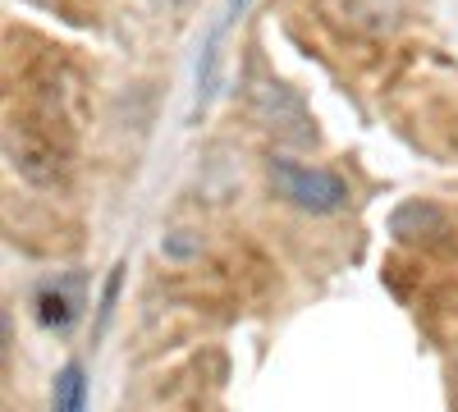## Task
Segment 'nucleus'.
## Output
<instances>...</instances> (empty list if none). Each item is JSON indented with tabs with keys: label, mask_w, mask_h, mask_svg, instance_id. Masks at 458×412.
<instances>
[{
	"label": "nucleus",
	"mask_w": 458,
	"mask_h": 412,
	"mask_svg": "<svg viewBox=\"0 0 458 412\" xmlns=\"http://www.w3.org/2000/svg\"><path fill=\"white\" fill-rule=\"evenodd\" d=\"M266 174H271V189L276 198H284L289 206L308 211V215H335L349 206V183H344L335 170H321V165H298L289 156H271V165H266Z\"/></svg>",
	"instance_id": "f257e3e1"
},
{
	"label": "nucleus",
	"mask_w": 458,
	"mask_h": 412,
	"mask_svg": "<svg viewBox=\"0 0 458 412\" xmlns=\"http://www.w3.org/2000/svg\"><path fill=\"white\" fill-rule=\"evenodd\" d=\"M5 161L19 179L32 189H64L69 179V156L51 133H37L32 124H10L5 129Z\"/></svg>",
	"instance_id": "f03ea898"
},
{
	"label": "nucleus",
	"mask_w": 458,
	"mask_h": 412,
	"mask_svg": "<svg viewBox=\"0 0 458 412\" xmlns=\"http://www.w3.org/2000/svg\"><path fill=\"white\" fill-rule=\"evenodd\" d=\"M252 110H257V120H261L266 129H276V133L289 138V142H312V138H317L308 110H302V101H298L284 83H261V88H252Z\"/></svg>",
	"instance_id": "7ed1b4c3"
},
{
	"label": "nucleus",
	"mask_w": 458,
	"mask_h": 412,
	"mask_svg": "<svg viewBox=\"0 0 458 412\" xmlns=\"http://www.w3.org/2000/svg\"><path fill=\"white\" fill-rule=\"evenodd\" d=\"M390 230H394V239H403V243L436 239V234H445V211H440L436 202H403V206L390 215Z\"/></svg>",
	"instance_id": "20e7f679"
},
{
	"label": "nucleus",
	"mask_w": 458,
	"mask_h": 412,
	"mask_svg": "<svg viewBox=\"0 0 458 412\" xmlns=\"http://www.w3.org/2000/svg\"><path fill=\"white\" fill-rule=\"evenodd\" d=\"M51 412H88V371L79 362L60 366L51 385Z\"/></svg>",
	"instance_id": "39448f33"
},
{
	"label": "nucleus",
	"mask_w": 458,
	"mask_h": 412,
	"mask_svg": "<svg viewBox=\"0 0 458 412\" xmlns=\"http://www.w3.org/2000/svg\"><path fill=\"white\" fill-rule=\"evenodd\" d=\"M73 316H79V298H69L64 284H47L42 293H37V321H42L47 330H69Z\"/></svg>",
	"instance_id": "423d86ee"
},
{
	"label": "nucleus",
	"mask_w": 458,
	"mask_h": 412,
	"mask_svg": "<svg viewBox=\"0 0 458 412\" xmlns=\"http://www.w3.org/2000/svg\"><path fill=\"white\" fill-rule=\"evenodd\" d=\"M161 248H165L170 256H193V252H198V239H165Z\"/></svg>",
	"instance_id": "0eeeda50"
},
{
	"label": "nucleus",
	"mask_w": 458,
	"mask_h": 412,
	"mask_svg": "<svg viewBox=\"0 0 458 412\" xmlns=\"http://www.w3.org/2000/svg\"><path fill=\"white\" fill-rule=\"evenodd\" d=\"M157 5H179V0H157Z\"/></svg>",
	"instance_id": "6e6552de"
}]
</instances>
